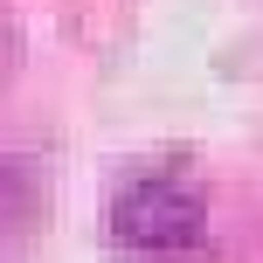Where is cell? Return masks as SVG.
Instances as JSON below:
<instances>
[{
  "mask_svg": "<svg viewBox=\"0 0 263 263\" xmlns=\"http://www.w3.org/2000/svg\"><path fill=\"white\" fill-rule=\"evenodd\" d=\"M111 229H118L132 250H187L208 229V208H201V194H187L173 180H139V187L118 194Z\"/></svg>",
  "mask_w": 263,
  "mask_h": 263,
  "instance_id": "1",
  "label": "cell"
}]
</instances>
